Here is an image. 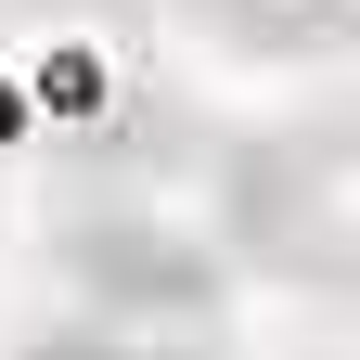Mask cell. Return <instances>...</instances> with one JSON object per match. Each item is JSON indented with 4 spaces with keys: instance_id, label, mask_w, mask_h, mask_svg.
Wrapping results in <instances>:
<instances>
[{
    "instance_id": "4",
    "label": "cell",
    "mask_w": 360,
    "mask_h": 360,
    "mask_svg": "<svg viewBox=\"0 0 360 360\" xmlns=\"http://www.w3.org/2000/svg\"><path fill=\"white\" fill-rule=\"evenodd\" d=\"M0 13H13V0H0Z\"/></svg>"
},
{
    "instance_id": "2",
    "label": "cell",
    "mask_w": 360,
    "mask_h": 360,
    "mask_svg": "<svg viewBox=\"0 0 360 360\" xmlns=\"http://www.w3.org/2000/svg\"><path fill=\"white\" fill-rule=\"evenodd\" d=\"M52 270L90 296V309H142V322H219V270H232V245L180 232V219L155 206H90L52 232Z\"/></svg>"
},
{
    "instance_id": "3",
    "label": "cell",
    "mask_w": 360,
    "mask_h": 360,
    "mask_svg": "<svg viewBox=\"0 0 360 360\" xmlns=\"http://www.w3.org/2000/svg\"><path fill=\"white\" fill-rule=\"evenodd\" d=\"M193 13L232 52H347L360 39V0H193Z\"/></svg>"
},
{
    "instance_id": "1",
    "label": "cell",
    "mask_w": 360,
    "mask_h": 360,
    "mask_svg": "<svg viewBox=\"0 0 360 360\" xmlns=\"http://www.w3.org/2000/svg\"><path fill=\"white\" fill-rule=\"evenodd\" d=\"M219 245L283 296H360V103H309L219 155Z\"/></svg>"
}]
</instances>
